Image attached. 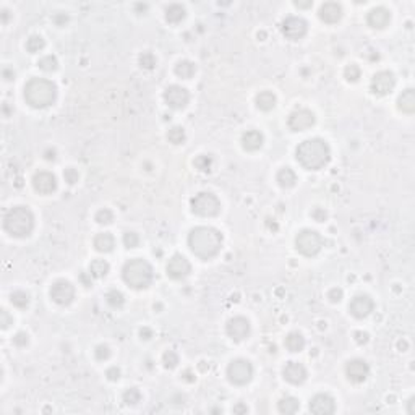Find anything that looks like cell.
I'll list each match as a JSON object with an SVG mask.
<instances>
[{
	"label": "cell",
	"instance_id": "cell-41",
	"mask_svg": "<svg viewBox=\"0 0 415 415\" xmlns=\"http://www.w3.org/2000/svg\"><path fill=\"white\" fill-rule=\"evenodd\" d=\"M344 77L347 81H357L358 78H360V68H358L355 64H350L345 67V70H344Z\"/></svg>",
	"mask_w": 415,
	"mask_h": 415
},
{
	"label": "cell",
	"instance_id": "cell-45",
	"mask_svg": "<svg viewBox=\"0 0 415 415\" xmlns=\"http://www.w3.org/2000/svg\"><path fill=\"white\" fill-rule=\"evenodd\" d=\"M64 178H65V182L70 183V185L77 183V182H78V172L75 170L73 167H68V169H65V172H64Z\"/></svg>",
	"mask_w": 415,
	"mask_h": 415
},
{
	"label": "cell",
	"instance_id": "cell-43",
	"mask_svg": "<svg viewBox=\"0 0 415 415\" xmlns=\"http://www.w3.org/2000/svg\"><path fill=\"white\" fill-rule=\"evenodd\" d=\"M96 221H98V224H110L114 221V214L107 208H104L96 213Z\"/></svg>",
	"mask_w": 415,
	"mask_h": 415
},
{
	"label": "cell",
	"instance_id": "cell-42",
	"mask_svg": "<svg viewBox=\"0 0 415 415\" xmlns=\"http://www.w3.org/2000/svg\"><path fill=\"white\" fill-rule=\"evenodd\" d=\"M140 65L143 68H146V70H151V68H154L156 65V57L153 52H143L140 55Z\"/></svg>",
	"mask_w": 415,
	"mask_h": 415
},
{
	"label": "cell",
	"instance_id": "cell-34",
	"mask_svg": "<svg viewBox=\"0 0 415 415\" xmlns=\"http://www.w3.org/2000/svg\"><path fill=\"white\" fill-rule=\"evenodd\" d=\"M38 65L41 70H44V72H54V70H57L59 62L54 55H46V57H43L38 62Z\"/></svg>",
	"mask_w": 415,
	"mask_h": 415
},
{
	"label": "cell",
	"instance_id": "cell-5",
	"mask_svg": "<svg viewBox=\"0 0 415 415\" xmlns=\"http://www.w3.org/2000/svg\"><path fill=\"white\" fill-rule=\"evenodd\" d=\"M122 276L123 281L133 289H146L153 281V268L148 261L135 258L125 263Z\"/></svg>",
	"mask_w": 415,
	"mask_h": 415
},
{
	"label": "cell",
	"instance_id": "cell-3",
	"mask_svg": "<svg viewBox=\"0 0 415 415\" xmlns=\"http://www.w3.org/2000/svg\"><path fill=\"white\" fill-rule=\"evenodd\" d=\"M57 98V86L44 78H31L25 86V99L34 109L49 107Z\"/></svg>",
	"mask_w": 415,
	"mask_h": 415
},
{
	"label": "cell",
	"instance_id": "cell-10",
	"mask_svg": "<svg viewBox=\"0 0 415 415\" xmlns=\"http://www.w3.org/2000/svg\"><path fill=\"white\" fill-rule=\"evenodd\" d=\"M51 297L57 305H68L75 299V287L68 281L60 279L51 287Z\"/></svg>",
	"mask_w": 415,
	"mask_h": 415
},
{
	"label": "cell",
	"instance_id": "cell-59",
	"mask_svg": "<svg viewBox=\"0 0 415 415\" xmlns=\"http://www.w3.org/2000/svg\"><path fill=\"white\" fill-rule=\"evenodd\" d=\"M46 159H47V161H54V159H55V151L54 149L52 151L51 149L46 151Z\"/></svg>",
	"mask_w": 415,
	"mask_h": 415
},
{
	"label": "cell",
	"instance_id": "cell-28",
	"mask_svg": "<svg viewBox=\"0 0 415 415\" xmlns=\"http://www.w3.org/2000/svg\"><path fill=\"white\" fill-rule=\"evenodd\" d=\"M183 18H185V9L182 5L172 4L167 7V10H165V20L169 23H180Z\"/></svg>",
	"mask_w": 415,
	"mask_h": 415
},
{
	"label": "cell",
	"instance_id": "cell-29",
	"mask_svg": "<svg viewBox=\"0 0 415 415\" xmlns=\"http://www.w3.org/2000/svg\"><path fill=\"white\" fill-rule=\"evenodd\" d=\"M195 72H196V67L190 60H180L175 65V73L183 80H190L195 75Z\"/></svg>",
	"mask_w": 415,
	"mask_h": 415
},
{
	"label": "cell",
	"instance_id": "cell-55",
	"mask_svg": "<svg viewBox=\"0 0 415 415\" xmlns=\"http://www.w3.org/2000/svg\"><path fill=\"white\" fill-rule=\"evenodd\" d=\"M140 334H141V337H143V339H151V336H153V331L148 329V328H143Z\"/></svg>",
	"mask_w": 415,
	"mask_h": 415
},
{
	"label": "cell",
	"instance_id": "cell-44",
	"mask_svg": "<svg viewBox=\"0 0 415 415\" xmlns=\"http://www.w3.org/2000/svg\"><path fill=\"white\" fill-rule=\"evenodd\" d=\"M123 244H125L127 248H136L138 244H140V239L135 232H127L123 234Z\"/></svg>",
	"mask_w": 415,
	"mask_h": 415
},
{
	"label": "cell",
	"instance_id": "cell-19",
	"mask_svg": "<svg viewBox=\"0 0 415 415\" xmlns=\"http://www.w3.org/2000/svg\"><path fill=\"white\" fill-rule=\"evenodd\" d=\"M349 310L355 318H365L373 311V300L368 295H357L352 299Z\"/></svg>",
	"mask_w": 415,
	"mask_h": 415
},
{
	"label": "cell",
	"instance_id": "cell-8",
	"mask_svg": "<svg viewBox=\"0 0 415 415\" xmlns=\"http://www.w3.org/2000/svg\"><path fill=\"white\" fill-rule=\"evenodd\" d=\"M253 376V366L248 360H244V358H237V360H232L231 365L227 366V378L232 384L237 386H244L252 379Z\"/></svg>",
	"mask_w": 415,
	"mask_h": 415
},
{
	"label": "cell",
	"instance_id": "cell-1",
	"mask_svg": "<svg viewBox=\"0 0 415 415\" xmlns=\"http://www.w3.org/2000/svg\"><path fill=\"white\" fill-rule=\"evenodd\" d=\"M188 245L195 257L211 260L223 247V234L214 227H195L188 235Z\"/></svg>",
	"mask_w": 415,
	"mask_h": 415
},
{
	"label": "cell",
	"instance_id": "cell-33",
	"mask_svg": "<svg viewBox=\"0 0 415 415\" xmlns=\"http://www.w3.org/2000/svg\"><path fill=\"white\" fill-rule=\"evenodd\" d=\"M106 300H107V303L112 308H122L123 307V302H125V299H123V294L119 292L117 289L109 290V292L106 294Z\"/></svg>",
	"mask_w": 415,
	"mask_h": 415
},
{
	"label": "cell",
	"instance_id": "cell-37",
	"mask_svg": "<svg viewBox=\"0 0 415 415\" xmlns=\"http://www.w3.org/2000/svg\"><path fill=\"white\" fill-rule=\"evenodd\" d=\"M141 400V392L138 388H130L123 392V402L128 405H135Z\"/></svg>",
	"mask_w": 415,
	"mask_h": 415
},
{
	"label": "cell",
	"instance_id": "cell-4",
	"mask_svg": "<svg viewBox=\"0 0 415 415\" xmlns=\"http://www.w3.org/2000/svg\"><path fill=\"white\" fill-rule=\"evenodd\" d=\"M4 227L13 237H28L34 229V216L26 206H15L5 214Z\"/></svg>",
	"mask_w": 415,
	"mask_h": 415
},
{
	"label": "cell",
	"instance_id": "cell-48",
	"mask_svg": "<svg viewBox=\"0 0 415 415\" xmlns=\"http://www.w3.org/2000/svg\"><path fill=\"white\" fill-rule=\"evenodd\" d=\"M13 342H15V345H18V347H26L28 342H30V339H28L26 333H18L15 337H13Z\"/></svg>",
	"mask_w": 415,
	"mask_h": 415
},
{
	"label": "cell",
	"instance_id": "cell-14",
	"mask_svg": "<svg viewBox=\"0 0 415 415\" xmlns=\"http://www.w3.org/2000/svg\"><path fill=\"white\" fill-rule=\"evenodd\" d=\"M191 271V266H190V263L188 260H186L185 257H182V255H174L169 263H167V274H169V278L172 279H175V281H180V279H185L186 276L190 274Z\"/></svg>",
	"mask_w": 415,
	"mask_h": 415
},
{
	"label": "cell",
	"instance_id": "cell-49",
	"mask_svg": "<svg viewBox=\"0 0 415 415\" xmlns=\"http://www.w3.org/2000/svg\"><path fill=\"white\" fill-rule=\"evenodd\" d=\"M12 321H13V320H12V316L9 315V311H7V310H2V311H0V324H2L4 329L9 328L10 324H12Z\"/></svg>",
	"mask_w": 415,
	"mask_h": 415
},
{
	"label": "cell",
	"instance_id": "cell-26",
	"mask_svg": "<svg viewBox=\"0 0 415 415\" xmlns=\"http://www.w3.org/2000/svg\"><path fill=\"white\" fill-rule=\"evenodd\" d=\"M278 183L282 186V188H292L297 182V175L295 172L290 169V167H282L279 172H278Z\"/></svg>",
	"mask_w": 415,
	"mask_h": 415
},
{
	"label": "cell",
	"instance_id": "cell-24",
	"mask_svg": "<svg viewBox=\"0 0 415 415\" xmlns=\"http://www.w3.org/2000/svg\"><path fill=\"white\" fill-rule=\"evenodd\" d=\"M397 107L405 114H413L415 112V93L413 89H405L397 99Z\"/></svg>",
	"mask_w": 415,
	"mask_h": 415
},
{
	"label": "cell",
	"instance_id": "cell-56",
	"mask_svg": "<svg viewBox=\"0 0 415 415\" xmlns=\"http://www.w3.org/2000/svg\"><path fill=\"white\" fill-rule=\"evenodd\" d=\"M182 378L185 379V381H188V383H191V381H195V378L191 376V371L190 370H186L183 375H182Z\"/></svg>",
	"mask_w": 415,
	"mask_h": 415
},
{
	"label": "cell",
	"instance_id": "cell-57",
	"mask_svg": "<svg viewBox=\"0 0 415 415\" xmlns=\"http://www.w3.org/2000/svg\"><path fill=\"white\" fill-rule=\"evenodd\" d=\"M295 7H299V9H310L311 7V2H294Z\"/></svg>",
	"mask_w": 415,
	"mask_h": 415
},
{
	"label": "cell",
	"instance_id": "cell-58",
	"mask_svg": "<svg viewBox=\"0 0 415 415\" xmlns=\"http://www.w3.org/2000/svg\"><path fill=\"white\" fill-rule=\"evenodd\" d=\"M67 20H68V18H67V15H60V17H55V22H57V25H59V26H62V25H64V23L67 22Z\"/></svg>",
	"mask_w": 415,
	"mask_h": 415
},
{
	"label": "cell",
	"instance_id": "cell-54",
	"mask_svg": "<svg viewBox=\"0 0 415 415\" xmlns=\"http://www.w3.org/2000/svg\"><path fill=\"white\" fill-rule=\"evenodd\" d=\"M247 412H248V409L244 404H237L234 407V413H247Z\"/></svg>",
	"mask_w": 415,
	"mask_h": 415
},
{
	"label": "cell",
	"instance_id": "cell-18",
	"mask_svg": "<svg viewBox=\"0 0 415 415\" xmlns=\"http://www.w3.org/2000/svg\"><path fill=\"white\" fill-rule=\"evenodd\" d=\"M336 404L334 399L329 394H316V396L310 400V412L316 415H329L334 413Z\"/></svg>",
	"mask_w": 415,
	"mask_h": 415
},
{
	"label": "cell",
	"instance_id": "cell-25",
	"mask_svg": "<svg viewBox=\"0 0 415 415\" xmlns=\"http://www.w3.org/2000/svg\"><path fill=\"white\" fill-rule=\"evenodd\" d=\"M94 247L96 250L101 252V253H109L114 250L115 247V240L114 237L110 235L109 232H102V234H98L94 239Z\"/></svg>",
	"mask_w": 415,
	"mask_h": 415
},
{
	"label": "cell",
	"instance_id": "cell-20",
	"mask_svg": "<svg viewBox=\"0 0 415 415\" xmlns=\"http://www.w3.org/2000/svg\"><path fill=\"white\" fill-rule=\"evenodd\" d=\"M282 375H284V378L289 383L302 384L307 379V370H305V366L299 362H289V363H286L284 370H282Z\"/></svg>",
	"mask_w": 415,
	"mask_h": 415
},
{
	"label": "cell",
	"instance_id": "cell-36",
	"mask_svg": "<svg viewBox=\"0 0 415 415\" xmlns=\"http://www.w3.org/2000/svg\"><path fill=\"white\" fill-rule=\"evenodd\" d=\"M12 303L18 308H26L28 303H30V295L23 290H17V292L12 294Z\"/></svg>",
	"mask_w": 415,
	"mask_h": 415
},
{
	"label": "cell",
	"instance_id": "cell-17",
	"mask_svg": "<svg viewBox=\"0 0 415 415\" xmlns=\"http://www.w3.org/2000/svg\"><path fill=\"white\" fill-rule=\"evenodd\" d=\"M227 334L234 341H244L250 334V321L244 316H235L227 323Z\"/></svg>",
	"mask_w": 415,
	"mask_h": 415
},
{
	"label": "cell",
	"instance_id": "cell-40",
	"mask_svg": "<svg viewBox=\"0 0 415 415\" xmlns=\"http://www.w3.org/2000/svg\"><path fill=\"white\" fill-rule=\"evenodd\" d=\"M162 362H164V366H165V368L172 370V368H175L177 363H178V355L175 354L174 350H167V352H165V354L162 355Z\"/></svg>",
	"mask_w": 415,
	"mask_h": 415
},
{
	"label": "cell",
	"instance_id": "cell-13",
	"mask_svg": "<svg viewBox=\"0 0 415 415\" xmlns=\"http://www.w3.org/2000/svg\"><path fill=\"white\" fill-rule=\"evenodd\" d=\"M289 128L292 131H303L313 127L315 123V115L308 109H299L289 115Z\"/></svg>",
	"mask_w": 415,
	"mask_h": 415
},
{
	"label": "cell",
	"instance_id": "cell-50",
	"mask_svg": "<svg viewBox=\"0 0 415 415\" xmlns=\"http://www.w3.org/2000/svg\"><path fill=\"white\" fill-rule=\"evenodd\" d=\"M328 299H329L331 302H333V303L341 302V299H342V290H341V289H331L329 294H328Z\"/></svg>",
	"mask_w": 415,
	"mask_h": 415
},
{
	"label": "cell",
	"instance_id": "cell-60",
	"mask_svg": "<svg viewBox=\"0 0 415 415\" xmlns=\"http://www.w3.org/2000/svg\"><path fill=\"white\" fill-rule=\"evenodd\" d=\"M2 22L4 23L9 22V10H2Z\"/></svg>",
	"mask_w": 415,
	"mask_h": 415
},
{
	"label": "cell",
	"instance_id": "cell-2",
	"mask_svg": "<svg viewBox=\"0 0 415 415\" xmlns=\"http://www.w3.org/2000/svg\"><path fill=\"white\" fill-rule=\"evenodd\" d=\"M297 161L307 170H320L329 162L331 149L328 143L320 138H311V140L302 141L295 151Z\"/></svg>",
	"mask_w": 415,
	"mask_h": 415
},
{
	"label": "cell",
	"instance_id": "cell-21",
	"mask_svg": "<svg viewBox=\"0 0 415 415\" xmlns=\"http://www.w3.org/2000/svg\"><path fill=\"white\" fill-rule=\"evenodd\" d=\"M366 22H368V25L373 30H383L391 22V13L384 7H376V9L370 10L368 17H366Z\"/></svg>",
	"mask_w": 415,
	"mask_h": 415
},
{
	"label": "cell",
	"instance_id": "cell-51",
	"mask_svg": "<svg viewBox=\"0 0 415 415\" xmlns=\"http://www.w3.org/2000/svg\"><path fill=\"white\" fill-rule=\"evenodd\" d=\"M106 376L110 379V381H117V379L120 378V370L117 368V366H110V368L107 370V373H106Z\"/></svg>",
	"mask_w": 415,
	"mask_h": 415
},
{
	"label": "cell",
	"instance_id": "cell-27",
	"mask_svg": "<svg viewBox=\"0 0 415 415\" xmlns=\"http://www.w3.org/2000/svg\"><path fill=\"white\" fill-rule=\"evenodd\" d=\"M274 106H276V96L271 91H261L257 96V107L260 110L268 112V110L274 109Z\"/></svg>",
	"mask_w": 415,
	"mask_h": 415
},
{
	"label": "cell",
	"instance_id": "cell-6",
	"mask_svg": "<svg viewBox=\"0 0 415 415\" xmlns=\"http://www.w3.org/2000/svg\"><path fill=\"white\" fill-rule=\"evenodd\" d=\"M191 211L201 218L218 216L221 211V201L210 191H201L191 198Z\"/></svg>",
	"mask_w": 415,
	"mask_h": 415
},
{
	"label": "cell",
	"instance_id": "cell-47",
	"mask_svg": "<svg viewBox=\"0 0 415 415\" xmlns=\"http://www.w3.org/2000/svg\"><path fill=\"white\" fill-rule=\"evenodd\" d=\"M311 218H313L316 223H323V221L328 218V213L324 211L323 208H315V210L311 211Z\"/></svg>",
	"mask_w": 415,
	"mask_h": 415
},
{
	"label": "cell",
	"instance_id": "cell-31",
	"mask_svg": "<svg viewBox=\"0 0 415 415\" xmlns=\"http://www.w3.org/2000/svg\"><path fill=\"white\" fill-rule=\"evenodd\" d=\"M299 407H300V402L292 396L282 397L279 400V404H278V409H279L281 413H295L297 410H299Z\"/></svg>",
	"mask_w": 415,
	"mask_h": 415
},
{
	"label": "cell",
	"instance_id": "cell-32",
	"mask_svg": "<svg viewBox=\"0 0 415 415\" xmlns=\"http://www.w3.org/2000/svg\"><path fill=\"white\" fill-rule=\"evenodd\" d=\"M109 273V263L104 260H94L91 265H89V274L94 276V278H104Z\"/></svg>",
	"mask_w": 415,
	"mask_h": 415
},
{
	"label": "cell",
	"instance_id": "cell-7",
	"mask_svg": "<svg viewBox=\"0 0 415 415\" xmlns=\"http://www.w3.org/2000/svg\"><path fill=\"white\" fill-rule=\"evenodd\" d=\"M295 247H297V250H299L302 255H305V257L311 258V257H316V255L321 252L323 239H321V235L318 234L316 231L303 229L295 237Z\"/></svg>",
	"mask_w": 415,
	"mask_h": 415
},
{
	"label": "cell",
	"instance_id": "cell-12",
	"mask_svg": "<svg viewBox=\"0 0 415 415\" xmlns=\"http://www.w3.org/2000/svg\"><path fill=\"white\" fill-rule=\"evenodd\" d=\"M307 22L300 17H289L282 23V33L287 39L299 41L307 34Z\"/></svg>",
	"mask_w": 415,
	"mask_h": 415
},
{
	"label": "cell",
	"instance_id": "cell-46",
	"mask_svg": "<svg viewBox=\"0 0 415 415\" xmlns=\"http://www.w3.org/2000/svg\"><path fill=\"white\" fill-rule=\"evenodd\" d=\"M109 357H110V350L107 345H98L96 347V358L98 360H107Z\"/></svg>",
	"mask_w": 415,
	"mask_h": 415
},
{
	"label": "cell",
	"instance_id": "cell-22",
	"mask_svg": "<svg viewBox=\"0 0 415 415\" xmlns=\"http://www.w3.org/2000/svg\"><path fill=\"white\" fill-rule=\"evenodd\" d=\"M320 18L324 23H337L339 20L342 18V7L336 4V2H326L321 5L320 9Z\"/></svg>",
	"mask_w": 415,
	"mask_h": 415
},
{
	"label": "cell",
	"instance_id": "cell-52",
	"mask_svg": "<svg viewBox=\"0 0 415 415\" xmlns=\"http://www.w3.org/2000/svg\"><path fill=\"white\" fill-rule=\"evenodd\" d=\"M355 341L358 344H366V342H368V334L362 333V331H357V333H355Z\"/></svg>",
	"mask_w": 415,
	"mask_h": 415
},
{
	"label": "cell",
	"instance_id": "cell-38",
	"mask_svg": "<svg viewBox=\"0 0 415 415\" xmlns=\"http://www.w3.org/2000/svg\"><path fill=\"white\" fill-rule=\"evenodd\" d=\"M44 39L41 38V36H31L30 39H28V43H26V49L30 51L31 54H36L39 51H43L44 49Z\"/></svg>",
	"mask_w": 415,
	"mask_h": 415
},
{
	"label": "cell",
	"instance_id": "cell-16",
	"mask_svg": "<svg viewBox=\"0 0 415 415\" xmlns=\"http://www.w3.org/2000/svg\"><path fill=\"white\" fill-rule=\"evenodd\" d=\"M33 186L41 195H49V193H54L57 190V178L51 172H38L33 177Z\"/></svg>",
	"mask_w": 415,
	"mask_h": 415
},
{
	"label": "cell",
	"instance_id": "cell-11",
	"mask_svg": "<svg viewBox=\"0 0 415 415\" xmlns=\"http://www.w3.org/2000/svg\"><path fill=\"white\" fill-rule=\"evenodd\" d=\"M394 85H396V78H394V75L391 72H378L371 78L370 89L376 96H386L392 91Z\"/></svg>",
	"mask_w": 415,
	"mask_h": 415
},
{
	"label": "cell",
	"instance_id": "cell-23",
	"mask_svg": "<svg viewBox=\"0 0 415 415\" xmlns=\"http://www.w3.org/2000/svg\"><path fill=\"white\" fill-rule=\"evenodd\" d=\"M263 141H265V138L258 130H248L242 136V146L247 151H258L263 146Z\"/></svg>",
	"mask_w": 415,
	"mask_h": 415
},
{
	"label": "cell",
	"instance_id": "cell-30",
	"mask_svg": "<svg viewBox=\"0 0 415 415\" xmlns=\"http://www.w3.org/2000/svg\"><path fill=\"white\" fill-rule=\"evenodd\" d=\"M286 347L290 352H300L305 347V339H303L300 333H290L286 337Z\"/></svg>",
	"mask_w": 415,
	"mask_h": 415
},
{
	"label": "cell",
	"instance_id": "cell-53",
	"mask_svg": "<svg viewBox=\"0 0 415 415\" xmlns=\"http://www.w3.org/2000/svg\"><path fill=\"white\" fill-rule=\"evenodd\" d=\"M4 78H5L7 81L13 80V78H15V72H13L12 68H5V70H4Z\"/></svg>",
	"mask_w": 415,
	"mask_h": 415
},
{
	"label": "cell",
	"instance_id": "cell-15",
	"mask_svg": "<svg viewBox=\"0 0 415 415\" xmlns=\"http://www.w3.org/2000/svg\"><path fill=\"white\" fill-rule=\"evenodd\" d=\"M345 375L352 383H363L370 375V366L365 360L354 358L345 365Z\"/></svg>",
	"mask_w": 415,
	"mask_h": 415
},
{
	"label": "cell",
	"instance_id": "cell-39",
	"mask_svg": "<svg viewBox=\"0 0 415 415\" xmlns=\"http://www.w3.org/2000/svg\"><path fill=\"white\" fill-rule=\"evenodd\" d=\"M195 167L201 172H210L211 167H213V157L211 156H206V154H201L195 159Z\"/></svg>",
	"mask_w": 415,
	"mask_h": 415
},
{
	"label": "cell",
	"instance_id": "cell-9",
	"mask_svg": "<svg viewBox=\"0 0 415 415\" xmlns=\"http://www.w3.org/2000/svg\"><path fill=\"white\" fill-rule=\"evenodd\" d=\"M164 101L169 107L175 109V110H182L186 107V104L190 101V94L185 88L178 86V85H172L165 89L164 93Z\"/></svg>",
	"mask_w": 415,
	"mask_h": 415
},
{
	"label": "cell",
	"instance_id": "cell-35",
	"mask_svg": "<svg viewBox=\"0 0 415 415\" xmlns=\"http://www.w3.org/2000/svg\"><path fill=\"white\" fill-rule=\"evenodd\" d=\"M167 140L172 144H182L185 141V130L182 127H172L167 133Z\"/></svg>",
	"mask_w": 415,
	"mask_h": 415
},
{
	"label": "cell",
	"instance_id": "cell-61",
	"mask_svg": "<svg viewBox=\"0 0 415 415\" xmlns=\"http://www.w3.org/2000/svg\"><path fill=\"white\" fill-rule=\"evenodd\" d=\"M413 400H415L413 397L409 400V413H410V415H413V413H415V409H413Z\"/></svg>",
	"mask_w": 415,
	"mask_h": 415
}]
</instances>
